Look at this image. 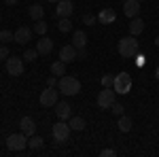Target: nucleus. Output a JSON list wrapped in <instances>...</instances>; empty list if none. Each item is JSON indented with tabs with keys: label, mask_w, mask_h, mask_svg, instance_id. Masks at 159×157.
<instances>
[{
	"label": "nucleus",
	"mask_w": 159,
	"mask_h": 157,
	"mask_svg": "<svg viewBox=\"0 0 159 157\" xmlns=\"http://www.w3.org/2000/svg\"><path fill=\"white\" fill-rule=\"evenodd\" d=\"M115 85V76L112 74H104L102 76V87H112Z\"/></svg>",
	"instance_id": "obj_28"
},
{
	"label": "nucleus",
	"mask_w": 159,
	"mask_h": 157,
	"mask_svg": "<svg viewBox=\"0 0 159 157\" xmlns=\"http://www.w3.org/2000/svg\"><path fill=\"white\" fill-rule=\"evenodd\" d=\"M123 2H125V0H123Z\"/></svg>",
	"instance_id": "obj_40"
},
{
	"label": "nucleus",
	"mask_w": 159,
	"mask_h": 157,
	"mask_svg": "<svg viewBox=\"0 0 159 157\" xmlns=\"http://www.w3.org/2000/svg\"><path fill=\"white\" fill-rule=\"evenodd\" d=\"M21 58H24V62H34L38 58V51H36V49H25Z\"/></svg>",
	"instance_id": "obj_27"
},
{
	"label": "nucleus",
	"mask_w": 159,
	"mask_h": 157,
	"mask_svg": "<svg viewBox=\"0 0 159 157\" xmlns=\"http://www.w3.org/2000/svg\"><path fill=\"white\" fill-rule=\"evenodd\" d=\"M155 79L159 81V66H157V70H155Z\"/></svg>",
	"instance_id": "obj_36"
},
{
	"label": "nucleus",
	"mask_w": 159,
	"mask_h": 157,
	"mask_svg": "<svg viewBox=\"0 0 159 157\" xmlns=\"http://www.w3.org/2000/svg\"><path fill=\"white\" fill-rule=\"evenodd\" d=\"M138 2H144V0H138Z\"/></svg>",
	"instance_id": "obj_39"
},
{
	"label": "nucleus",
	"mask_w": 159,
	"mask_h": 157,
	"mask_svg": "<svg viewBox=\"0 0 159 157\" xmlns=\"http://www.w3.org/2000/svg\"><path fill=\"white\" fill-rule=\"evenodd\" d=\"M117 51H119V55H121L123 60H129V58H134L136 53H138V40L136 36H123L119 40V45H117Z\"/></svg>",
	"instance_id": "obj_2"
},
{
	"label": "nucleus",
	"mask_w": 159,
	"mask_h": 157,
	"mask_svg": "<svg viewBox=\"0 0 159 157\" xmlns=\"http://www.w3.org/2000/svg\"><path fill=\"white\" fill-rule=\"evenodd\" d=\"M96 21H98V17H96V15H89V13L83 15V24H85V25H93Z\"/></svg>",
	"instance_id": "obj_30"
},
{
	"label": "nucleus",
	"mask_w": 159,
	"mask_h": 157,
	"mask_svg": "<svg viewBox=\"0 0 159 157\" xmlns=\"http://www.w3.org/2000/svg\"><path fill=\"white\" fill-rule=\"evenodd\" d=\"M24 58H13L9 55L7 58V72L11 74V76H19V74H24Z\"/></svg>",
	"instance_id": "obj_8"
},
{
	"label": "nucleus",
	"mask_w": 159,
	"mask_h": 157,
	"mask_svg": "<svg viewBox=\"0 0 159 157\" xmlns=\"http://www.w3.org/2000/svg\"><path fill=\"white\" fill-rule=\"evenodd\" d=\"M57 30L60 32H72V21H70V17H61V19H57Z\"/></svg>",
	"instance_id": "obj_23"
},
{
	"label": "nucleus",
	"mask_w": 159,
	"mask_h": 157,
	"mask_svg": "<svg viewBox=\"0 0 159 157\" xmlns=\"http://www.w3.org/2000/svg\"><path fill=\"white\" fill-rule=\"evenodd\" d=\"M117 127H119L123 134H127V132H132L134 121H132V117H127V115H121V117H119V123H117Z\"/></svg>",
	"instance_id": "obj_20"
},
{
	"label": "nucleus",
	"mask_w": 159,
	"mask_h": 157,
	"mask_svg": "<svg viewBox=\"0 0 159 157\" xmlns=\"http://www.w3.org/2000/svg\"><path fill=\"white\" fill-rule=\"evenodd\" d=\"M47 87H57V76L55 74H51L49 79H47Z\"/></svg>",
	"instance_id": "obj_33"
},
{
	"label": "nucleus",
	"mask_w": 159,
	"mask_h": 157,
	"mask_svg": "<svg viewBox=\"0 0 159 157\" xmlns=\"http://www.w3.org/2000/svg\"><path fill=\"white\" fill-rule=\"evenodd\" d=\"M32 28H25V25H21V28H17L15 30V43L17 45H28L30 40H32Z\"/></svg>",
	"instance_id": "obj_10"
},
{
	"label": "nucleus",
	"mask_w": 159,
	"mask_h": 157,
	"mask_svg": "<svg viewBox=\"0 0 159 157\" xmlns=\"http://www.w3.org/2000/svg\"><path fill=\"white\" fill-rule=\"evenodd\" d=\"M68 125H70V130H74V132H83L87 123H85V119H83V117H70Z\"/></svg>",
	"instance_id": "obj_21"
},
{
	"label": "nucleus",
	"mask_w": 159,
	"mask_h": 157,
	"mask_svg": "<svg viewBox=\"0 0 159 157\" xmlns=\"http://www.w3.org/2000/svg\"><path fill=\"white\" fill-rule=\"evenodd\" d=\"M70 132H72L70 125H68L66 121H61V119L51 127V134H53V140H55V142H66V140L70 138Z\"/></svg>",
	"instance_id": "obj_6"
},
{
	"label": "nucleus",
	"mask_w": 159,
	"mask_h": 157,
	"mask_svg": "<svg viewBox=\"0 0 159 157\" xmlns=\"http://www.w3.org/2000/svg\"><path fill=\"white\" fill-rule=\"evenodd\" d=\"M85 58H87L85 49H76V60H85Z\"/></svg>",
	"instance_id": "obj_34"
},
{
	"label": "nucleus",
	"mask_w": 159,
	"mask_h": 157,
	"mask_svg": "<svg viewBox=\"0 0 159 157\" xmlns=\"http://www.w3.org/2000/svg\"><path fill=\"white\" fill-rule=\"evenodd\" d=\"M60 60L66 62V64H70V62L76 60V47L74 45H64L60 49Z\"/></svg>",
	"instance_id": "obj_13"
},
{
	"label": "nucleus",
	"mask_w": 159,
	"mask_h": 157,
	"mask_svg": "<svg viewBox=\"0 0 159 157\" xmlns=\"http://www.w3.org/2000/svg\"><path fill=\"white\" fill-rule=\"evenodd\" d=\"M117 19V13H115V9H110V7H106V9H102V11L98 13V21L100 24H112Z\"/></svg>",
	"instance_id": "obj_16"
},
{
	"label": "nucleus",
	"mask_w": 159,
	"mask_h": 157,
	"mask_svg": "<svg viewBox=\"0 0 159 157\" xmlns=\"http://www.w3.org/2000/svg\"><path fill=\"white\" fill-rule=\"evenodd\" d=\"M155 45H157V49H159V34L155 36Z\"/></svg>",
	"instance_id": "obj_37"
},
{
	"label": "nucleus",
	"mask_w": 159,
	"mask_h": 157,
	"mask_svg": "<svg viewBox=\"0 0 159 157\" xmlns=\"http://www.w3.org/2000/svg\"><path fill=\"white\" fill-rule=\"evenodd\" d=\"M19 127H21V132H24L28 138L36 134V123H34V119H32V117H24V119H21V123H19Z\"/></svg>",
	"instance_id": "obj_15"
},
{
	"label": "nucleus",
	"mask_w": 159,
	"mask_h": 157,
	"mask_svg": "<svg viewBox=\"0 0 159 157\" xmlns=\"http://www.w3.org/2000/svg\"><path fill=\"white\" fill-rule=\"evenodd\" d=\"M28 146V136L24 132L19 134H9L7 136V149L9 151H24Z\"/></svg>",
	"instance_id": "obj_5"
},
{
	"label": "nucleus",
	"mask_w": 159,
	"mask_h": 157,
	"mask_svg": "<svg viewBox=\"0 0 159 157\" xmlns=\"http://www.w3.org/2000/svg\"><path fill=\"white\" fill-rule=\"evenodd\" d=\"M115 102H117V91H115L112 87H104V89L98 94V106L100 109L108 110Z\"/></svg>",
	"instance_id": "obj_4"
},
{
	"label": "nucleus",
	"mask_w": 159,
	"mask_h": 157,
	"mask_svg": "<svg viewBox=\"0 0 159 157\" xmlns=\"http://www.w3.org/2000/svg\"><path fill=\"white\" fill-rule=\"evenodd\" d=\"M72 45H74L76 49H85V47H87V34L83 32V30H74Z\"/></svg>",
	"instance_id": "obj_19"
},
{
	"label": "nucleus",
	"mask_w": 159,
	"mask_h": 157,
	"mask_svg": "<svg viewBox=\"0 0 159 157\" xmlns=\"http://www.w3.org/2000/svg\"><path fill=\"white\" fill-rule=\"evenodd\" d=\"M57 87H47L45 91H40V104L43 106H47V109H51V106H55L60 100H57Z\"/></svg>",
	"instance_id": "obj_7"
},
{
	"label": "nucleus",
	"mask_w": 159,
	"mask_h": 157,
	"mask_svg": "<svg viewBox=\"0 0 159 157\" xmlns=\"http://www.w3.org/2000/svg\"><path fill=\"white\" fill-rule=\"evenodd\" d=\"M36 51H38V55H49L51 51H53V40L47 34L40 36V40L36 43Z\"/></svg>",
	"instance_id": "obj_12"
},
{
	"label": "nucleus",
	"mask_w": 159,
	"mask_h": 157,
	"mask_svg": "<svg viewBox=\"0 0 159 157\" xmlns=\"http://www.w3.org/2000/svg\"><path fill=\"white\" fill-rule=\"evenodd\" d=\"M49 2H53V4H57V2H60V0H49Z\"/></svg>",
	"instance_id": "obj_38"
},
{
	"label": "nucleus",
	"mask_w": 159,
	"mask_h": 157,
	"mask_svg": "<svg viewBox=\"0 0 159 157\" xmlns=\"http://www.w3.org/2000/svg\"><path fill=\"white\" fill-rule=\"evenodd\" d=\"M123 13H125V17H129V19H134L140 15V2L138 0H125L123 2Z\"/></svg>",
	"instance_id": "obj_11"
},
{
	"label": "nucleus",
	"mask_w": 159,
	"mask_h": 157,
	"mask_svg": "<svg viewBox=\"0 0 159 157\" xmlns=\"http://www.w3.org/2000/svg\"><path fill=\"white\" fill-rule=\"evenodd\" d=\"M2 2H4V4H7V7H13V4H17V2H19V0H2Z\"/></svg>",
	"instance_id": "obj_35"
},
{
	"label": "nucleus",
	"mask_w": 159,
	"mask_h": 157,
	"mask_svg": "<svg viewBox=\"0 0 159 157\" xmlns=\"http://www.w3.org/2000/svg\"><path fill=\"white\" fill-rule=\"evenodd\" d=\"M112 89L117 91V94H129V89H132V74L129 72H119L115 74V85H112Z\"/></svg>",
	"instance_id": "obj_3"
},
{
	"label": "nucleus",
	"mask_w": 159,
	"mask_h": 157,
	"mask_svg": "<svg viewBox=\"0 0 159 157\" xmlns=\"http://www.w3.org/2000/svg\"><path fill=\"white\" fill-rule=\"evenodd\" d=\"M51 74H55V76H64V74H66V62H61V60L53 62V64H51Z\"/></svg>",
	"instance_id": "obj_22"
},
{
	"label": "nucleus",
	"mask_w": 159,
	"mask_h": 157,
	"mask_svg": "<svg viewBox=\"0 0 159 157\" xmlns=\"http://www.w3.org/2000/svg\"><path fill=\"white\" fill-rule=\"evenodd\" d=\"M11 40H15V32H11V30H0V43H11Z\"/></svg>",
	"instance_id": "obj_24"
},
{
	"label": "nucleus",
	"mask_w": 159,
	"mask_h": 157,
	"mask_svg": "<svg viewBox=\"0 0 159 157\" xmlns=\"http://www.w3.org/2000/svg\"><path fill=\"white\" fill-rule=\"evenodd\" d=\"M100 155H102V157H115V155H117V151H115V149H110V146H108V149H104V151H102Z\"/></svg>",
	"instance_id": "obj_32"
},
{
	"label": "nucleus",
	"mask_w": 159,
	"mask_h": 157,
	"mask_svg": "<svg viewBox=\"0 0 159 157\" xmlns=\"http://www.w3.org/2000/svg\"><path fill=\"white\" fill-rule=\"evenodd\" d=\"M55 115H57V119H61V121L70 119V117H72L70 104H68V102H57V104H55Z\"/></svg>",
	"instance_id": "obj_14"
},
{
	"label": "nucleus",
	"mask_w": 159,
	"mask_h": 157,
	"mask_svg": "<svg viewBox=\"0 0 159 157\" xmlns=\"http://www.w3.org/2000/svg\"><path fill=\"white\" fill-rule=\"evenodd\" d=\"M110 110L117 115V117H121V115H125V109H123V104H119V102H115L112 106H110Z\"/></svg>",
	"instance_id": "obj_29"
},
{
	"label": "nucleus",
	"mask_w": 159,
	"mask_h": 157,
	"mask_svg": "<svg viewBox=\"0 0 159 157\" xmlns=\"http://www.w3.org/2000/svg\"><path fill=\"white\" fill-rule=\"evenodd\" d=\"M57 89H60V94H64V96H76V94H81V81L74 79V76L64 74V76H60V81H57Z\"/></svg>",
	"instance_id": "obj_1"
},
{
	"label": "nucleus",
	"mask_w": 159,
	"mask_h": 157,
	"mask_svg": "<svg viewBox=\"0 0 159 157\" xmlns=\"http://www.w3.org/2000/svg\"><path fill=\"white\" fill-rule=\"evenodd\" d=\"M43 142H45V140H43L40 136H36V134H34V136H30L28 146H30V149H40V146H43Z\"/></svg>",
	"instance_id": "obj_26"
},
{
	"label": "nucleus",
	"mask_w": 159,
	"mask_h": 157,
	"mask_svg": "<svg viewBox=\"0 0 159 157\" xmlns=\"http://www.w3.org/2000/svg\"><path fill=\"white\" fill-rule=\"evenodd\" d=\"M9 55H11L9 47H7V45H0V62H2V60L7 62V58H9Z\"/></svg>",
	"instance_id": "obj_31"
},
{
	"label": "nucleus",
	"mask_w": 159,
	"mask_h": 157,
	"mask_svg": "<svg viewBox=\"0 0 159 157\" xmlns=\"http://www.w3.org/2000/svg\"><path fill=\"white\" fill-rule=\"evenodd\" d=\"M72 11H74V4L70 2V0H60L57 7H55V17H57V19H61V17H70Z\"/></svg>",
	"instance_id": "obj_9"
},
{
	"label": "nucleus",
	"mask_w": 159,
	"mask_h": 157,
	"mask_svg": "<svg viewBox=\"0 0 159 157\" xmlns=\"http://www.w3.org/2000/svg\"><path fill=\"white\" fill-rule=\"evenodd\" d=\"M28 13H30V17H32L34 21H38V19H43V17H45V9H43V4H40V2H34V4H30Z\"/></svg>",
	"instance_id": "obj_18"
},
{
	"label": "nucleus",
	"mask_w": 159,
	"mask_h": 157,
	"mask_svg": "<svg viewBox=\"0 0 159 157\" xmlns=\"http://www.w3.org/2000/svg\"><path fill=\"white\" fill-rule=\"evenodd\" d=\"M32 30L36 32L38 36H45V34H47V24H45L43 19H38L36 24H34V28H32Z\"/></svg>",
	"instance_id": "obj_25"
},
{
	"label": "nucleus",
	"mask_w": 159,
	"mask_h": 157,
	"mask_svg": "<svg viewBox=\"0 0 159 157\" xmlns=\"http://www.w3.org/2000/svg\"><path fill=\"white\" fill-rule=\"evenodd\" d=\"M144 32V21L140 19V17H134L132 21H129V34L132 36H138V34H142Z\"/></svg>",
	"instance_id": "obj_17"
}]
</instances>
